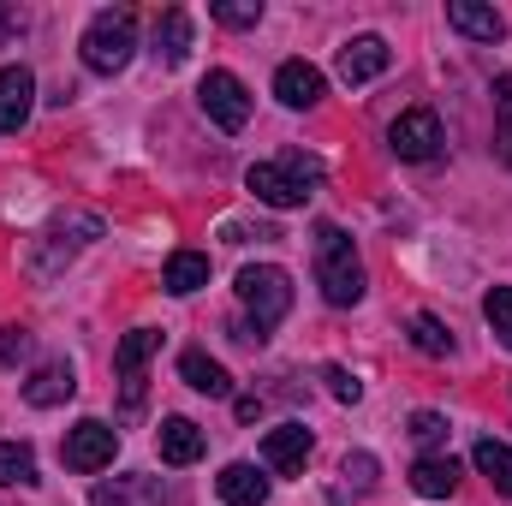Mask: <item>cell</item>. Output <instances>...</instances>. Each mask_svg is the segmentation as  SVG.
Instances as JSON below:
<instances>
[{
    "label": "cell",
    "mask_w": 512,
    "mask_h": 506,
    "mask_svg": "<svg viewBox=\"0 0 512 506\" xmlns=\"http://www.w3.org/2000/svg\"><path fill=\"white\" fill-rule=\"evenodd\" d=\"M411 489H417L423 501L453 495V489H459V459H453V453H423V459L411 465Z\"/></svg>",
    "instance_id": "obj_17"
},
{
    "label": "cell",
    "mask_w": 512,
    "mask_h": 506,
    "mask_svg": "<svg viewBox=\"0 0 512 506\" xmlns=\"http://www.w3.org/2000/svg\"><path fill=\"white\" fill-rule=\"evenodd\" d=\"M483 316H489V328L501 334V346H512V286H489Z\"/></svg>",
    "instance_id": "obj_28"
},
{
    "label": "cell",
    "mask_w": 512,
    "mask_h": 506,
    "mask_svg": "<svg viewBox=\"0 0 512 506\" xmlns=\"http://www.w3.org/2000/svg\"><path fill=\"white\" fill-rule=\"evenodd\" d=\"M30 102H36V78L24 66H0V131H24L30 120Z\"/></svg>",
    "instance_id": "obj_13"
},
{
    "label": "cell",
    "mask_w": 512,
    "mask_h": 506,
    "mask_svg": "<svg viewBox=\"0 0 512 506\" xmlns=\"http://www.w3.org/2000/svg\"><path fill=\"white\" fill-rule=\"evenodd\" d=\"M24 352H30V334H24V328H0V358L12 364V358H24Z\"/></svg>",
    "instance_id": "obj_32"
},
{
    "label": "cell",
    "mask_w": 512,
    "mask_h": 506,
    "mask_svg": "<svg viewBox=\"0 0 512 506\" xmlns=\"http://www.w3.org/2000/svg\"><path fill=\"white\" fill-rule=\"evenodd\" d=\"M155 441H161V459H167V465H197L203 447H209V435H203L191 417H167Z\"/></svg>",
    "instance_id": "obj_16"
},
{
    "label": "cell",
    "mask_w": 512,
    "mask_h": 506,
    "mask_svg": "<svg viewBox=\"0 0 512 506\" xmlns=\"http://www.w3.org/2000/svg\"><path fill=\"white\" fill-rule=\"evenodd\" d=\"M72 393H78V370H72L66 358H48L36 376L24 381V399H30L36 411H54V405H66Z\"/></svg>",
    "instance_id": "obj_12"
},
{
    "label": "cell",
    "mask_w": 512,
    "mask_h": 506,
    "mask_svg": "<svg viewBox=\"0 0 512 506\" xmlns=\"http://www.w3.org/2000/svg\"><path fill=\"white\" fill-rule=\"evenodd\" d=\"M161 352V334L155 328H131L126 340H120V352H114V370L126 376V405L137 411V399H143V387H137V376H143V364Z\"/></svg>",
    "instance_id": "obj_11"
},
{
    "label": "cell",
    "mask_w": 512,
    "mask_h": 506,
    "mask_svg": "<svg viewBox=\"0 0 512 506\" xmlns=\"http://www.w3.org/2000/svg\"><path fill=\"white\" fill-rule=\"evenodd\" d=\"M209 18L227 24V30H256V24H262V0H215Z\"/></svg>",
    "instance_id": "obj_27"
},
{
    "label": "cell",
    "mask_w": 512,
    "mask_h": 506,
    "mask_svg": "<svg viewBox=\"0 0 512 506\" xmlns=\"http://www.w3.org/2000/svg\"><path fill=\"white\" fill-rule=\"evenodd\" d=\"M96 233H102V221H96V215H66V221H54V227L36 239V274H54V268H60V256L72 262V256L96 239Z\"/></svg>",
    "instance_id": "obj_7"
},
{
    "label": "cell",
    "mask_w": 512,
    "mask_h": 506,
    "mask_svg": "<svg viewBox=\"0 0 512 506\" xmlns=\"http://www.w3.org/2000/svg\"><path fill=\"white\" fill-rule=\"evenodd\" d=\"M340 471H346V483H352L358 495H364V489H376V453H346V465H340Z\"/></svg>",
    "instance_id": "obj_30"
},
{
    "label": "cell",
    "mask_w": 512,
    "mask_h": 506,
    "mask_svg": "<svg viewBox=\"0 0 512 506\" xmlns=\"http://www.w3.org/2000/svg\"><path fill=\"white\" fill-rule=\"evenodd\" d=\"M387 143L399 161H435L441 155V120L429 108H405L393 126H387Z\"/></svg>",
    "instance_id": "obj_8"
},
{
    "label": "cell",
    "mask_w": 512,
    "mask_h": 506,
    "mask_svg": "<svg viewBox=\"0 0 512 506\" xmlns=\"http://www.w3.org/2000/svg\"><path fill=\"white\" fill-rule=\"evenodd\" d=\"M411 346H417V352H429V358H447V352H453V334H447V322H441V316L417 310V316H411Z\"/></svg>",
    "instance_id": "obj_25"
},
{
    "label": "cell",
    "mask_w": 512,
    "mask_h": 506,
    "mask_svg": "<svg viewBox=\"0 0 512 506\" xmlns=\"http://www.w3.org/2000/svg\"><path fill=\"white\" fill-rule=\"evenodd\" d=\"M197 102H203V114L221 131H245V120H251V90H245L233 72H209V78L197 84Z\"/></svg>",
    "instance_id": "obj_6"
},
{
    "label": "cell",
    "mask_w": 512,
    "mask_h": 506,
    "mask_svg": "<svg viewBox=\"0 0 512 506\" xmlns=\"http://www.w3.org/2000/svg\"><path fill=\"white\" fill-rule=\"evenodd\" d=\"M322 376H328V393H334V399H340V405H358V399H364V381L352 376V370H346V364H328V370H322Z\"/></svg>",
    "instance_id": "obj_29"
},
{
    "label": "cell",
    "mask_w": 512,
    "mask_h": 506,
    "mask_svg": "<svg viewBox=\"0 0 512 506\" xmlns=\"http://www.w3.org/2000/svg\"><path fill=\"white\" fill-rule=\"evenodd\" d=\"M447 24L471 42H501L507 36V18L495 6H477V0H447Z\"/></svg>",
    "instance_id": "obj_15"
},
{
    "label": "cell",
    "mask_w": 512,
    "mask_h": 506,
    "mask_svg": "<svg viewBox=\"0 0 512 506\" xmlns=\"http://www.w3.org/2000/svg\"><path fill=\"white\" fill-rule=\"evenodd\" d=\"M304 459H310V429H304V423H280V429H268V441H262V465H268V471L298 477Z\"/></svg>",
    "instance_id": "obj_9"
},
{
    "label": "cell",
    "mask_w": 512,
    "mask_h": 506,
    "mask_svg": "<svg viewBox=\"0 0 512 506\" xmlns=\"http://www.w3.org/2000/svg\"><path fill=\"white\" fill-rule=\"evenodd\" d=\"M161 286H167L173 298L203 292V286H209V256H203V251H173V256H167V268H161Z\"/></svg>",
    "instance_id": "obj_20"
},
{
    "label": "cell",
    "mask_w": 512,
    "mask_h": 506,
    "mask_svg": "<svg viewBox=\"0 0 512 506\" xmlns=\"http://www.w3.org/2000/svg\"><path fill=\"white\" fill-rule=\"evenodd\" d=\"M215 489H221V501H227V506H262V501H268V477H262L256 465H245V459H239V465H227V471L215 477Z\"/></svg>",
    "instance_id": "obj_21"
},
{
    "label": "cell",
    "mask_w": 512,
    "mask_h": 506,
    "mask_svg": "<svg viewBox=\"0 0 512 506\" xmlns=\"http://www.w3.org/2000/svg\"><path fill=\"white\" fill-rule=\"evenodd\" d=\"M179 376H185V387H197V393H209V399H227V393H233V376H227L209 352H185V358H179Z\"/></svg>",
    "instance_id": "obj_22"
},
{
    "label": "cell",
    "mask_w": 512,
    "mask_h": 506,
    "mask_svg": "<svg viewBox=\"0 0 512 506\" xmlns=\"http://www.w3.org/2000/svg\"><path fill=\"white\" fill-rule=\"evenodd\" d=\"M411 435H417L423 447H435V441H447V417H441V411H417V417H411Z\"/></svg>",
    "instance_id": "obj_31"
},
{
    "label": "cell",
    "mask_w": 512,
    "mask_h": 506,
    "mask_svg": "<svg viewBox=\"0 0 512 506\" xmlns=\"http://www.w3.org/2000/svg\"><path fill=\"white\" fill-rule=\"evenodd\" d=\"M387 66H393V48H387L382 36H352L340 48V78L346 84H370V78H382Z\"/></svg>",
    "instance_id": "obj_10"
},
{
    "label": "cell",
    "mask_w": 512,
    "mask_h": 506,
    "mask_svg": "<svg viewBox=\"0 0 512 506\" xmlns=\"http://www.w3.org/2000/svg\"><path fill=\"white\" fill-rule=\"evenodd\" d=\"M18 30H24V18H18V6H0V48H6V42H12Z\"/></svg>",
    "instance_id": "obj_33"
},
{
    "label": "cell",
    "mask_w": 512,
    "mask_h": 506,
    "mask_svg": "<svg viewBox=\"0 0 512 506\" xmlns=\"http://www.w3.org/2000/svg\"><path fill=\"white\" fill-rule=\"evenodd\" d=\"M245 185L256 191V203H268V209H304L316 197V185H322V161L304 155V149H286L274 161H256L245 173Z\"/></svg>",
    "instance_id": "obj_1"
},
{
    "label": "cell",
    "mask_w": 512,
    "mask_h": 506,
    "mask_svg": "<svg viewBox=\"0 0 512 506\" xmlns=\"http://www.w3.org/2000/svg\"><path fill=\"white\" fill-rule=\"evenodd\" d=\"M84 66L90 72H102V78H114V72H126V60L137 54V18H131L126 6H108V12H96L90 24H84Z\"/></svg>",
    "instance_id": "obj_4"
},
{
    "label": "cell",
    "mask_w": 512,
    "mask_h": 506,
    "mask_svg": "<svg viewBox=\"0 0 512 506\" xmlns=\"http://www.w3.org/2000/svg\"><path fill=\"white\" fill-rule=\"evenodd\" d=\"M36 483V453L24 441H0V489H30Z\"/></svg>",
    "instance_id": "obj_24"
},
{
    "label": "cell",
    "mask_w": 512,
    "mask_h": 506,
    "mask_svg": "<svg viewBox=\"0 0 512 506\" xmlns=\"http://www.w3.org/2000/svg\"><path fill=\"white\" fill-rule=\"evenodd\" d=\"M185 54H191V12L167 6V12L155 18V60H161V66H185Z\"/></svg>",
    "instance_id": "obj_18"
},
{
    "label": "cell",
    "mask_w": 512,
    "mask_h": 506,
    "mask_svg": "<svg viewBox=\"0 0 512 506\" xmlns=\"http://www.w3.org/2000/svg\"><path fill=\"white\" fill-rule=\"evenodd\" d=\"M471 459H477V471L495 483V495H507V501H512V447H507V441L483 435V441L471 447Z\"/></svg>",
    "instance_id": "obj_23"
},
{
    "label": "cell",
    "mask_w": 512,
    "mask_h": 506,
    "mask_svg": "<svg viewBox=\"0 0 512 506\" xmlns=\"http://www.w3.org/2000/svg\"><path fill=\"white\" fill-rule=\"evenodd\" d=\"M495 149H501V161L512 167V72L495 78Z\"/></svg>",
    "instance_id": "obj_26"
},
{
    "label": "cell",
    "mask_w": 512,
    "mask_h": 506,
    "mask_svg": "<svg viewBox=\"0 0 512 506\" xmlns=\"http://www.w3.org/2000/svg\"><path fill=\"white\" fill-rule=\"evenodd\" d=\"M167 489L161 477H114V483H96V506H161Z\"/></svg>",
    "instance_id": "obj_19"
},
{
    "label": "cell",
    "mask_w": 512,
    "mask_h": 506,
    "mask_svg": "<svg viewBox=\"0 0 512 506\" xmlns=\"http://www.w3.org/2000/svg\"><path fill=\"white\" fill-rule=\"evenodd\" d=\"M239 304L251 310V322L239 328V340H245V346H262L268 328L286 322V310H292V274L274 268V262H251V268H239Z\"/></svg>",
    "instance_id": "obj_2"
},
{
    "label": "cell",
    "mask_w": 512,
    "mask_h": 506,
    "mask_svg": "<svg viewBox=\"0 0 512 506\" xmlns=\"http://www.w3.org/2000/svg\"><path fill=\"white\" fill-rule=\"evenodd\" d=\"M322 90H328V84H322V72H316L310 60H286V66L274 72V96H280L286 108H316Z\"/></svg>",
    "instance_id": "obj_14"
},
{
    "label": "cell",
    "mask_w": 512,
    "mask_h": 506,
    "mask_svg": "<svg viewBox=\"0 0 512 506\" xmlns=\"http://www.w3.org/2000/svg\"><path fill=\"white\" fill-rule=\"evenodd\" d=\"M114 453H120V429H108L102 417H84L78 429H66V447H60V459L72 465V471H108L114 465Z\"/></svg>",
    "instance_id": "obj_5"
},
{
    "label": "cell",
    "mask_w": 512,
    "mask_h": 506,
    "mask_svg": "<svg viewBox=\"0 0 512 506\" xmlns=\"http://www.w3.org/2000/svg\"><path fill=\"white\" fill-rule=\"evenodd\" d=\"M316 286L334 310H352L364 298V262L340 227H316Z\"/></svg>",
    "instance_id": "obj_3"
}]
</instances>
